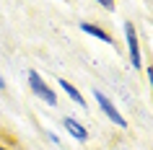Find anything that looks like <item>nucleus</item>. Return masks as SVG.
<instances>
[{
  "instance_id": "obj_3",
  "label": "nucleus",
  "mask_w": 153,
  "mask_h": 150,
  "mask_svg": "<svg viewBox=\"0 0 153 150\" xmlns=\"http://www.w3.org/2000/svg\"><path fill=\"white\" fill-rule=\"evenodd\" d=\"M125 36H127V47H130L132 65H135V67H140V49H137V36H135V29H132V24L125 26Z\"/></svg>"
},
{
  "instance_id": "obj_2",
  "label": "nucleus",
  "mask_w": 153,
  "mask_h": 150,
  "mask_svg": "<svg viewBox=\"0 0 153 150\" xmlns=\"http://www.w3.org/2000/svg\"><path fill=\"white\" fill-rule=\"evenodd\" d=\"M94 96H96L99 106L104 109V114H106V117H109V119H112L114 124H120V127H125V124H127V122L122 119V114H120V111H117V109H114V106H112V101H109V98H106L104 93H99V91H96V93H94Z\"/></svg>"
},
{
  "instance_id": "obj_4",
  "label": "nucleus",
  "mask_w": 153,
  "mask_h": 150,
  "mask_svg": "<svg viewBox=\"0 0 153 150\" xmlns=\"http://www.w3.org/2000/svg\"><path fill=\"white\" fill-rule=\"evenodd\" d=\"M86 34H91V36H96V39H101V41H106V44H114V39L109 36V34L104 31V29H99V26H94V24H83L81 26Z\"/></svg>"
},
{
  "instance_id": "obj_1",
  "label": "nucleus",
  "mask_w": 153,
  "mask_h": 150,
  "mask_svg": "<svg viewBox=\"0 0 153 150\" xmlns=\"http://www.w3.org/2000/svg\"><path fill=\"white\" fill-rule=\"evenodd\" d=\"M29 83H31L34 93L39 96L42 101H47V103H55V101H57V98H55V93L49 91V86L44 83V80H42V75H39L36 70H31V72H29Z\"/></svg>"
},
{
  "instance_id": "obj_7",
  "label": "nucleus",
  "mask_w": 153,
  "mask_h": 150,
  "mask_svg": "<svg viewBox=\"0 0 153 150\" xmlns=\"http://www.w3.org/2000/svg\"><path fill=\"white\" fill-rule=\"evenodd\" d=\"M148 80H151V88H153V67H148Z\"/></svg>"
},
{
  "instance_id": "obj_8",
  "label": "nucleus",
  "mask_w": 153,
  "mask_h": 150,
  "mask_svg": "<svg viewBox=\"0 0 153 150\" xmlns=\"http://www.w3.org/2000/svg\"><path fill=\"white\" fill-rule=\"evenodd\" d=\"M0 150H3V148H0Z\"/></svg>"
},
{
  "instance_id": "obj_6",
  "label": "nucleus",
  "mask_w": 153,
  "mask_h": 150,
  "mask_svg": "<svg viewBox=\"0 0 153 150\" xmlns=\"http://www.w3.org/2000/svg\"><path fill=\"white\" fill-rule=\"evenodd\" d=\"M60 86H62L65 91H68V96H70L73 101H78V103H81V106H86V101H83V96L78 93V91H75V88H73L70 83H68V80H60Z\"/></svg>"
},
{
  "instance_id": "obj_5",
  "label": "nucleus",
  "mask_w": 153,
  "mask_h": 150,
  "mask_svg": "<svg viewBox=\"0 0 153 150\" xmlns=\"http://www.w3.org/2000/svg\"><path fill=\"white\" fill-rule=\"evenodd\" d=\"M65 127H68V132H70L73 137H78L81 142H86V140H88V132H86V129H83V127L78 124L75 119H65Z\"/></svg>"
}]
</instances>
